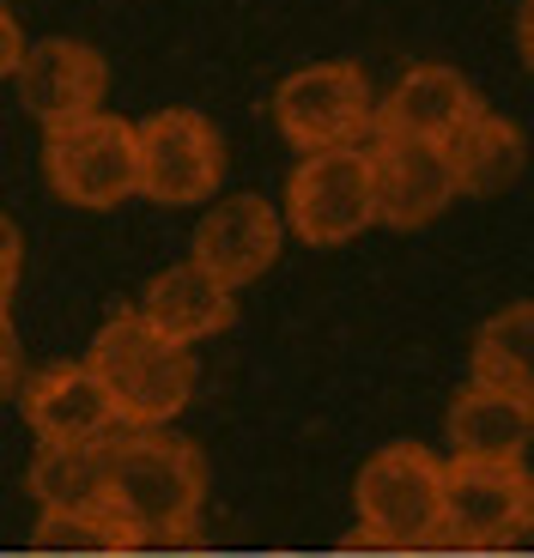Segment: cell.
I'll list each match as a JSON object with an SVG mask.
<instances>
[{
	"instance_id": "cell-1",
	"label": "cell",
	"mask_w": 534,
	"mask_h": 558,
	"mask_svg": "<svg viewBox=\"0 0 534 558\" xmlns=\"http://www.w3.org/2000/svg\"><path fill=\"white\" fill-rule=\"evenodd\" d=\"M207 504V461L195 444L153 432H116L104 444V517L122 553L146 546H189Z\"/></svg>"
},
{
	"instance_id": "cell-2",
	"label": "cell",
	"mask_w": 534,
	"mask_h": 558,
	"mask_svg": "<svg viewBox=\"0 0 534 558\" xmlns=\"http://www.w3.org/2000/svg\"><path fill=\"white\" fill-rule=\"evenodd\" d=\"M85 364L104 383V395H110V407L122 413L128 432L170 425L189 407V395H195V352L165 340L158 328H146L141 310H122V316L104 322Z\"/></svg>"
},
{
	"instance_id": "cell-3",
	"label": "cell",
	"mask_w": 534,
	"mask_h": 558,
	"mask_svg": "<svg viewBox=\"0 0 534 558\" xmlns=\"http://www.w3.org/2000/svg\"><path fill=\"white\" fill-rule=\"evenodd\" d=\"M359 522L352 546L371 553H420L444 546V461L420 444H389L365 461V474L352 486Z\"/></svg>"
},
{
	"instance_id": "cell-4",
	"label": "cell",
	"mask_w": 534,
	"mask_h": 558,
	"mask_svg": "<svg viewBox=\"0 0 534 558\" xmlns=\"http://www.w3.org/2000/svg\"><path fill=\"white\" fill-rule=\"evenodd\" d=\"M43 177L68 207L110 213L141 195V140L122 116H80V122L43 128Z\"/></svg>"
},
{
	"instance_id": "cell-5",
	"label": "cell",
	"mask_w": 534,
	"mask_h": 558,
	"mask_svg": "<svg viewBox=\"0 0 534 558\" xmlns=\"http://www.w3.org/2000/svg\"><path fill=\"white\" fill-rule=\"evenodd\" d=\"M371 80L352 61H310L274 85V122L298 153H335L371 140Z\"/></svg>"
},
{
	"instance_id": "cell-6",
	"label": "cell",
	"mask_w": 534,
	"mask_h": 558,
	"mask_svg": "<svg viewBox=\"0 0 534 558\" xmlns=\"http://www.w3.org/2000/svg\"><path fill=\"white\" fill-rule=\"evenodd\" d=\"M286 225L310 250L352 243L365 225H377V195H371V153L365 146H335V153H304L286 182Z\"/></svg>"
},
{
	"instance_id": "cell-7",
	"label": "cell",
	"mask_w": 534,
	"mask_h": 558,
	"mask_svg": "<svg viewBox=\"0 0 534 558\" xmlns=\"http://www.w3.org/2000/svg\"><path fill=\"white\" fill-rule=\"evenodd\" d=\"M141 140V195L158 207H201L219 195L226 140L201 110H158L134 122Z\"/></svg>"
},
{
	"instance_id": "cell-8",
	"label": "cell",
	"mask_w": 534,
	"mask_h": 558,
	"mask_svg": "<svg viewBox=\"0 0 534 558\" xmlns=\"http://www.w3.org/2000/svg\"><path fill=\"white\" fill-rule=\"evenodd\" d=\"M534 529V492L522 461H444V546H510Z\"/></svg>"
},
{
	"instance_id": "cell-9",
	"label": "cell",
	"mask_w": 534,
	"mask_h": 558,
	"mask_svg": "<svg viewBox=\"0 0 534 558\" xmlns=\"http://www.w3.org/2000/svg\"><path fill=\"white\" fill-rule=\"evenodd\" d=\"M13 85H19L25 116H37L43 128H61V122H80V116L104 110L110 61L80 37H43V43H25V61H19Z\"/></svg>"
},
{
	"instance_id": "cell-10",
	"label": "cell",
	"mask_w": 534,
	"mask_h": 558,
	"mask_svg": "<svg viewBox=\"0 0 534 558\" xmlns=\"http://www.w3.org/2000/svg\"><path fill=\"white\" fill-rule=\"evenodd\" d=\"M25 425L43 449H104L116 432H128L92 364H43L25 383Z\"/></svg>"
},
{
	"instance_id": "cell-11",
	"label": "cell",
	"mask_w": 534,
	"mask_h": 558,
	"mask_svg": "<svg viewBox=\"0 0 534 558\" xmlns=\"http://www.w3.org/2000/svg\"><path fill=\"white\" fill-rule=\"evenodd\" d=\"M280 238H286L280 207H267L262 195H226V201H213L207 219L195 225L189 262L207 279H219L226 292H238V286H250V279H262L274 267Z\"/></svg>"
},
{
	"instance_id": "cell-12",
	"label": "cell",
	"mask_w": 534,
	"mask_h": 558,
	"mask_svg": "<svg viewBox=\"0 0 534 558\" xmlns=\"http://www.w3.org/2000/svg\"><path fill=\"white\" fill-rule=\"evenodd\" d=\"M486 110L480 92L444 61L408 68L395 92L371 110V140H425V146H450L474 116Z\"/></svg>"
},
{
	"instance_id": "cell-13",
	"label": "cell",
	"mask_w": 534,
	"mask_h": 558,
	"mask_svg": "<svg viewBox=\"0 0 534 558\" xmlns=\"http://www.w3.org/2000/svg\"><path fill=\"white\" fill-rule=\"evenodd\" d=\"M365 153H371L377 225L413 231V225H432L437 213L462 195L444 146H425V140H365Z\"/></svg>"
},
{
	"instance_id": "cell-14",
	"label": "cell",
	"mask_w": 534,
	"mask_h": 558,
	"mask_svg": "<svg viewBox=\"0 0 534 558\" xmlns=\"http://www.w3.org/2000/svg\"><path fill=\"white\" fill-rule=\"evenodd\" d=\"M141 316H146V328H158L165 340L195 347V340H207V335H219V328L238 322V292H226L219 279H207L195 262H177L146 286Z\"/></svg>"
},
{
	"instance_id": "cell-15",
	"label": "cell",
	"mask_w": 534,
	"mask_h": 558,
	"mask_svg": "<svg viewBox=\"0 0 534 558\" xmlns=\"http://www.w3.org/2000/svg\"><path fill=\"white\" fill-rule=\"evenodd\" d=\"M534 444V407L505 389L468 383L450 401V449L456 461H522Z\"/></svg>"
},
{
	"instance_id": "cell-16",
	"label": "cell",
	"mask_w": 534,
	"mask_h": 558,
	"mask_svg": "<svg viewBox=\"0 0 534 558\" xmlns=\"http://www.w3.org/2000/svg\"><path fill=\"white\" fill-rule=\"evenodd\" d=\"M444 153H450V170H456V189H462V195H505L510 182L522 177L529 140H522L517 122L480 110Z\"/></svg>"
},
{
	"instance_id": "cell-17",
	"label": "cell",
	"mask_w": 534,
	"mask_h": 558,
	"mask_svg": "<svg viewBox=\"0 0 534 558\" xmlns=\"http://www.w3.org/2000/svg\"><path fill=\"white\" fill-rule=\"evenodd\" d=\"M474 383L505 389L534 407V298L529 304H505L498 316L480 322L474 335Z\"/></svg>"
},
{
	"instance_id": "cell-18",
	"label": "cell",
	"mask_w": 534,
	"mask_h": 558,
	"mask_svg": "<svg viewBox=\"0 0 534 558\" xmlns=\"http://www.w3.org/2000/svg\"><path fill=\"white\" fill-rule=\"evenodd\" d=\"M43 517H85L104 510V449H43L31 468Z\"/></svg>"
},
{
	"instance_id": "cell-19",
	"label": "cell",
	"mask_w": 534,
	"mask_h": 558,
	"mask_svg": "<svg viewBox=\"0 0 534 558\" xmlns=\"http://www.w3.org/2000/svg\"><path fill=\"white\" fill-rule=\"evenodd\" d=\"M19 267H25V238H19V225L0 213V298L19 286Z\"/></svg>"
},
{
	"instance_id": "cell-20",
	"label": "cell",
	"mask_w": 534,
	"mask_h": 558,
	"mask_svg": "<svg viewBox=\"0 0 534 558\" xmlns=\"http://www.w3.org/2000/svg\"><path fill=\"white\" fill-rule=\"evenodd\" d=\"M19 335H13V316H7V298H0V401L19 389Z\"/></svg>"
},
{
	"instance_id": "cell-21",
	"label": "cell",
	"mask_w": 534,
	"mask_h": 558,
	"mask_svg": "<svg viewBox=\"0 0 534 558\" xmlns=\"http://www.w3.org/2000/svg\"><path fill=\"white\" fill-rule=\"evenodd\" d=\"M19 61H25V31H19L13 7L0 0V80H13V73H19Z\"/></svg>"
},
{
	"instance_id": "cell-22",
	"label": "cell",
	"mask_w": 534,
	"mask_h": 558,
	"mask_svg": "<svg viewBox=\"0 0 534 558\" xmlns=\"http://www.w3.org/2000/svg\"><path fill=\"white\" fill-rule=\"evenodd\" d=\"M517 49H522V61L534 68V0H522V25H517Z\"/></svg>"
},
{
	"instance_id": "cell-23",
	"label": "cell",
	"mask_w": 534,
	"mask_h": 558,
	"mask_svg": "<svg viewBox=\"0 0 534 558\" xmlns=\"http://www.w3.org/2000/svg\"><path fill=\"white\" fill-rule=\"evenodd\" d=\"M98 558H146V553H98Z\"/></svg>"
}]
</instances>
